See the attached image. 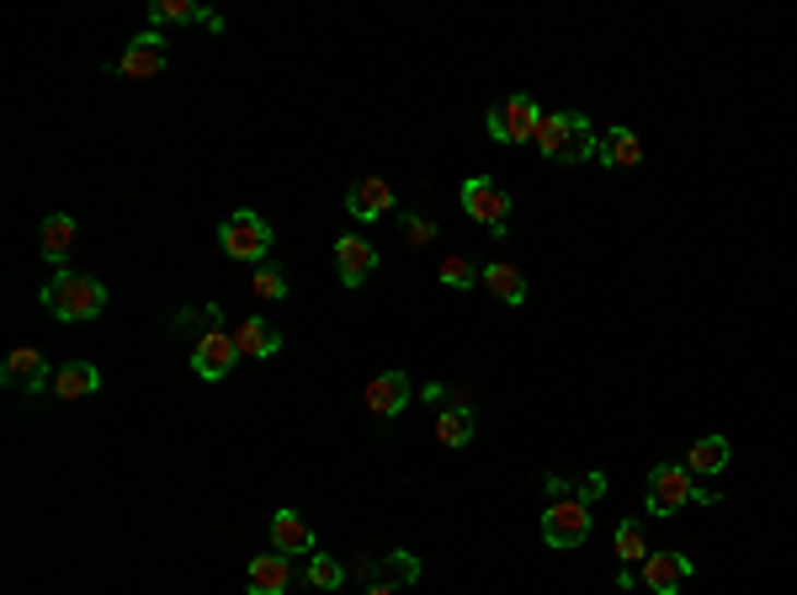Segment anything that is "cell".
<instances>
[{
  "instance_id": "4fadbf2b",
  "label": "cell",
  "mask_w": 797,
  "mask_h": 595,
  "mask_svg": "<svg viewBox=\"0 0 797 595\" xmlns=\"http://www.w3.org/2000/svg\"><path fill=\"white\" fill-rule=\"evenodd\" d=\"M11 389H27V394H43V389H53V372H48V361L43 352L33 346H16L11 357H5V372H0Z\"/></svg>"
},
{
  "instance_id": "4dcf8cb0",
  "label": "cell",
  "mask_w": 797,
  "mask_h": 595,
  "mask_svg": "<svg viewBox=\"0 0 797 595\" xmlns=\"http://www.w3.org/2000/svg\"><path fill=\"white\" fill-rule=\"evenodd\" d=\"M600 495H606V474H585V484H580V495H574V500H580V505H591V500H600Z\"/></svg>"
},
{
  "instance_id": "4316f807",
  "label": "cell",
  "mask_w": 797,
  "mask_h": 595,
  "mask_svg": "<svg viewBox=\"0 0 797 595\" xmlns=\"http://www.w3.org/2000/svg\"><path fill=\"white\" fill-rule=\"evenodd\" d=\"M255 293H261V298H272V304L287 298V272H277L272 261H261V266H255Z\"/></svg>"
},
{
  "instance_id": "7402d4cb",
  "label": "cell",
  "mask_w": 797,
  "mask_h": 595,
  "mask_svg": "<svg viewBox=\"0 0 797 595\" xmlns=\"http://www.w3.org/2000/svg\"><path fill=\"white\" fill-rule=\"evenodd\" d=\"M38 245L53 266H64V255L75 250V218H70V213H48L43 229H38Z\"/></svg>"
},
{
  "instance_id": "d6a6232c",
  "label": "cell",
  "mask_w": 797,
  "mask_h": 595,
  "mask_svg": "<svg viewBox=\"0 0 797 595\" xmlns=\"http://www.w3.org/2000/svg\"><path fill=\"white\" fill-rule=\"evenodd\" d=\"M367 595H398V591H389V585H367Z\"/></svg>"
},
{
  "instance_id": "8992f818",
  "label": "cell",
  "mask_w": 797,
  "mask_h": 595,
  "mask_svg": "<svg viewBox=\"0 0 797 595\" xmlns=\"http://www.w3.org/2000/svg\"><path fill=\"white\" fill-rule=\"evenodd\" d=\"M463 213H474L489 235L505 239V213H511V198H505V187H500V181H489V176H468V181H463Z\"/></svg>"
},
{
  "instance_id": "30bf717a",
  "label": "cell",
  "mask_w": 797,
  "mask_h": 595,
  "mask_svg": "<svg viewBox=\"0 0 797 595\" xmlns=\"http://www.w3.org/2000/svg\"><path fill=\"white\" fill-rule=\"evenodd\" d=\"M239 361V346L235 335H224V330H202L198 352H192V372H198L202 383H218V378H229Z\"/></svg>"
},
{
  "instance_id": "5bb4252c",
  "label": "cell",
  "mask_w": 797,
  "mask_h": 595,
  "mask_svg": "<svg viewBox=\"0 0 797 595\" xmlns=\"http://www.w3.org/2000/svg\"><path fill=\"white\" fill-rule=\"evenodd\" d=\"M346 213H352V218H361V224H372V218L394 213V187H389L383 176H361L357 187L346 192Z\"/></svg>"
},
{
  "instance_id": "8fae6325",
  "label": "cell",
  "mask_w": 797,
  "mask_h": 595,
  "mask_svg": "<svg viewBox=\"0 0 797 595\" xmlns=\"http://www.w3.org/2000/svg\"><path fill=\"white\" fill-rule=\"evenodd\" d=\"M335 272H341L346 287H361V282L378 272V250H372V239H361V235L335 239Z\"/></svg>"
},
{
  "instance_id": "9c48e42d",
  "label": "cell",
  "mask_w": 797,
  "mask_h": 595,
  "mask_svg": "<svg viewBox=\"0 0 797 595\" xmlns=\"http://www.w3.org/2000/svg\"><path fill=\"white\" fill-rule=\"evenodd\" d=\"M165 59H170V48H165V33H139V38L122 48V59H118V75L122 80H155L159 70H165Z\"/></svg>"
},
{
  "instance_id": "603a6c76",
  "label": "cell",
  "mask_w": 797,
  "mask_h": 595,
  "mask_svg": "<svg viewBox=\"0 0 797 595\" xmlns=\"http://www.w3.org/2000/svg\"><path fill=\"white\" fill-rule=\"evenodd\" d=\"M367 580H372V585H389V591H404V585L420 580V558L415 554H383L378 563H372Z\"/></svg>"
},
{
  "instance_id": "3957f363",
  "label": "cell",
  "mask_w": 797,
  "mask_h": 595,
  "mask_svg": "<svg viewBox=\"0 0 797 595\" xmlns=\"http://www.w3.org/2000/svg\"><path fill=\"white\" fill-rule=\"evenodd\" d=\"M218 245H224V255L261 266L266 250H272V224H266L261 213H245V207H239V213H229V218L218 224Z\"/></svg>"
},
{
  "instance_id": "e0dca14e",
  "label": "cell",
  "mask_w": 797,
  "mask_h": 595,
  "mask_svg": "<svg viewBox=\"0 0 797 595\" xmlns=\"http://www.w3.org/2000/svg\"><path fill=\"white\" fill-rule=\"evenodd\" d=\"M192 22H202V27H218V16L213 11H202L198 0H155L150 5V27H192Z\"/></svg>"
},
{
  "instance_id": "cb8c5ba5",
  "label": "cell",
  "mask_w": 797,
  "mask_h": 595,
  "mask_svg": "<svg viewBox=\"0 0 797 595\" xmlns=\"http://www.w3.org/2000/svg\"><path fill=\"white\" fill-rule=\"evenodd\" d=\"M102 389V372L91 367V361H64L59 372H53V394L59 398H85Z\"/></svg>"
},
{
  "instance_id": "6da1fadb",
  "label": "cell",
  "mask_w": 797,
  "mask_h": 595,
  "mask_svg": "<svg viewBox=\"0 0 797 595\" xmlns=\"http://www.w3.org/2000/svg\"><path fill=\"white\" fill-rule=\"evenodd\" d=\"M537 150L558 165H585V159L600 150L596 128L585 112H543V128H537Z\"/></svg>"
},
{
  "instance_id": "d4e9b609",
  "label": "cell",
  "mask_w": 797,
  "mask_h": 595,
  "mask_svg": "<svg viewBox=\"0 0 797 595\" xmlns=\"http://www.w3.org/2000/svg\"><path fill=\"white\" fill-rule=\"evenodd\" d=\"M437 441L441 447H468V441H474V409H441Z\"/></svg>"
},
{
  "instance_id": "7c38bea8",
  "label": "cell",
  "mask_w": 797,
  "mask_h": 595,
  "mask_svg": "<svg viewBox=\"0 0 797 595\" xmlns=\"http://www.w3.org/2000/svg\"><path fill=\"white\" fill-rule=\"evenodd\" d=\"M287 585H293L287 554H255L245 563V591L250 595H287Z\"/></svg>"
},
{
  "instance_id": "ffe728a7",
  "label": "cell",
  "mask_w": 797,
  "mask_h": 595,
  "mask_svg": "<svg viewBox=\"0 0 797 595\" xmlns=\"http://www.w3.org/2000/svg\"><path fill=\"white\" fill-rule=\"evenodd\" d=\"M596 159L600 165H611V170H633L638 159H643V144H638L633 128H611V133H600Z\"/></svg>"
},
{
  "instance_id": "484cf974",
  "label": "cell",
  "mask_w": 797,
  "mask_h": 595,
  "mask_svg": "<svg viewBox=\"0 0 797 595\" xmlns=\"http://www.w3.org/2000/svg\"><path fill=\"white\" fill-rule=\"evenodd\" d=\"M617 558H622V569H633V563L649 558V537H643L638 521H622V526H617Z\"/></svg>"
},
{
  "instance_id": "f1b7e54d",
  "label": "cell",
  "mask_w": 797,
  "mask_h": 595,
  "mask_svg": "<svg viewBox=\"0 0 797 595\" xmlns=\"http://www.w3.org/2000/svg\"><path fill=\"white\" fill-rule=\"evenodd\" d=\"M441 282H447V287H474V266H468V261H463V255H447V261H441V272H437Z\"/></svg>"
},
{
  "instance_id": "f546056e",
  "label": "cell",
  "mask_w": 797,
  "mask_h": 595,
  "mask_svg": "<svg viewBox=\"0 0 797 595\" xmlns=\"http://www.w3.org/2000/svg\"><path fill=\"white\" fill-rule=\"evenodd\" d=\"M404 235L415 239V245H426V239H437V224H431V218H415V213H409V218H404Z\"/></svg>"
},
{
  "instance_id": "7a4b0ae2",
  "label": "cell",
  "mask_w": 797,
  "mask_h": 595,
  "mask_svg": "<svg viewBox=\"0 0 797 595\" xmlns=\"http://www.w3.org/2000/svg\"><path fill=\"white\" fill-rule=\"evenodd\" d=\"M43 309L64 324H85L107 309V287L96 277H80V272H59V277L43 287Z\"/></svg>"
},
{
  "instance_id": "ac0fdd59",
  "label": "cell",
  "mask_w": 797,
  "mask_h": 595,
  "mask_svg": "<svg viewBox=\"0 0 797 595\" xmlns=\"http://www.w3.org/2000/svg\"><path fill=\"white\" fill-rule=\"evenodd\" d=\"M272 548L277 554H309L314 548V526L298 516V511H277L272 516Z\"/></svg>"
},
{
  "instance_id": "44dd1931",
  "label": "cell",
  "mask_w": 797,
  "mask_h": 595,
  "mask_svg": "<svg viewBox=\"0 0 797 595\" xmlns=\"http://www.w3.org/2000/svg\"><path fill=\"white\" fill-rule=\"evenodd\" d=\"M728 468V441L723 437H697L686 452V474L691 478H717Z\"/></svg>"
},
{
  "instance_id": "2e32d148",
  "label": "cell",
  "mask_w": 797,
  "mask_h": 595,
  "mask_svg": "<svg viewBox=\"0 0 797 595\" xmlns=\"http://www.w3.org/2000/svg\"><path fill=\"white\" fill-rule=\"evenodd\" d=\"M235 346H239V357L266 361V357H277L282 352V330L272 324V319H245V324L235 330Z\"/></svg>"
},
{
  "instance_id": "83f0119b",
  "label": "cell",
  "mask_w": 797,
  "mask_h": 595,
  "mask_svg": "<svg viewBox=\"0 0 797 595\" xmlns=\"http://www.w3.org/2000/svg\"><path fill=\"white\" fill-rule=\"evenodd\" d=\"M309 580H314L319 591H335V585H341V580H346V569H341V563H335V558L314 554V558H309Z\"/></svg>"
},
{
  "instance_id": "1f68e13d",
  "label": "cell",
  "mask_w": 797,
  "mask_h": 595,
  "mask_svg": "<svg viewBox=\"0 0 797 595\" xmlns=\"http://www.w3.org/2000/svg\"><path fill=\"white\" fill-rule=\"evenodd\" d=\"M543 489H548V495H554V500H569V484H563V478H543Z\"/></svg>"
},
{
  "instance_id": "9a60e30c",
  "label": "cell",
  "mask_w": 797,
  "mask_h": 595,
  "mask_svg": "<svg viewBox=\"0 0 797 595\" xmlns=\"http://www.w3.org/2000/svg\"><path fill=\"white\" fill-rule=\"evenodd\" d=\"M409 389H415V383H409V372H383V378H372V383H367V409H372L378 420H394L398 409L409 404Z\"/></svg>"
},
{
  "instance_id": "ba28073f",
  "label": "cell",
  "mask_w": 797,
  "mask_h": 595,
  "mask_svg": "<svg viewBox=\"0 0 797 595\" xmlns=\"http://www.w3.org/2000/svg\"><path fill=\"white\" fill-rule=\"evenodd\" d=\"M686 580H691V558L670 554V548H659V554H649L638 563V585L649 595H680Z\"/></svg>"
},
{
  "instance_id": "d6986e66",
  "label": "cell",
  "mask_w": 797,
  "mask_h": 595,
  "mask_svg": "<svg viewBox=\"0 0 797 595\" xmlns=\"http://www.w3.org/2000/svg\"><path fill=\"white\" fill-rule=\"evenodd\" d=\"M484 287H489L505 309H521V304H526V277H521V266H511V261H489V266H484Z\"/></svg>"
},
{
  "instance_id": "5b68a950",
  "label": "cell",
  "mask_w": 797,
  "mask_h": 595,
  "mask_svg": "<svg viewBox=\"0 0 797 595\" xmlns=\"http://www.w3.org/2000/svg\"><path fill=\"white\" fill-rule=\"evenodd\" d=\"M697 500V484L686 474V463H659L649 484H643V505H649V516H676Z\"/></svg>"
},
{
  "instance_id": "52a82bcc",
  "label": "cell",
  "mask_w": 797,
  "mask_h": 595,
  "mask_svg": "<svg viewBox=\"0 0 797 595\" xmlns=\"http://www.w3.org/2000/svg\"><path fill=\"white\" fill-rule=\"evenodd\" d=\"M591 537V505L580 500H554L543 511V543L548 548H580Z\"/></svg>"
},
{
  "instance_id": "277c9868",
  "label": "cell",
  "mask_w": 797,
  "mask_h": 595,
  "mask_svg": "<svg viewBox=\"0 0 797 595\" xmlns=\"http://www.w3.org/2000/svg\"><path fill=\"white\" fill-rule=\"evenodd\" d=\"M537 128H543V112H537V102L526 91L489 107V139L495 144H537Z\"/></svg>"
}]
</instances>
